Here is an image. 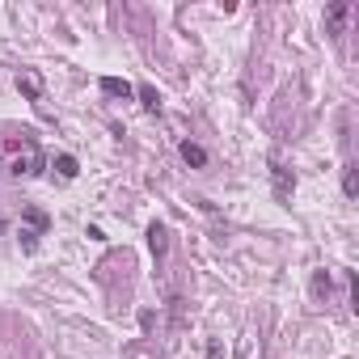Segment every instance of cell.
I'll return each mask as SVG.
<instances>
[{
  "label": "cell",
  "mask_w": 359,
  "mask_h": 359,
  "mask_svg": "<svg viewBox=\"0 0 359 359\" xmlns=\"http://www.w3.org/2000/svg\"><path fill=\"white\" fill-rule=\"evenodd\" d=\"M46 170V157H42V148L34 139H21V148H17V157L9 161V174L21 182V178H38Z\"/></svg>",
  "instance_id": "obj_1"
},
{
  "label": "cell",
  "mask_w": 359,
  "mask_h": 359,
  "mask_svg": "<svg viewBox=\"0 0 359 359\" xmlns=\"http://www.w3.org/2000/svg\"><path fill=\"white\" fill-rule=\"evenodd\" d=\"M148 245H152V258H157V267H161L165 254H170V228H165L161 220L148 224Z\"/></svg>",
  "instance_id": "obj_2"
},
{
  "label": "cell",
  "mask_w": 359,
  "mask_h": 359,
  "mask_svg": "<svg viewBox=\"0 0 359 359\" xmlns=\"http://www.w3.org/2000/svg\"><path fill=\"white\" fill-rule=\"evenodd\" d=\"M347 17H351V5H343V0H334V5L325 9V34L338 38L347 30Z\"/></svg>",
  "instance_id": "obj_3"
},
{
  "label": "cell",
  "mask_w": 359,
  "mask_h": 359,
  "mask_svg": "<svg viewBox=\"0 0 359 359\" xmlns=\"http://www.w3.org/2000/svg\"><path fill=\"white\" fill-rule=\"evenodd\" d=\"M271 174H275V195H279V199H287V195H292V186H296V178L287 174L279 161H271Z\"/></svg>",
  "instance_id": "obj_4"
},
{
  "label": "cell",
  "mask_w": 359,
  "mask_h": 359,
  "mask_svg": "<svg viewBox=\"0 0 359 359\" xmlns=\"http://www.w3.org/2000/svg\"><path fill=\"white\" fill-rule=\"evenodd\" d=\"M17 89L26 93L30 102H38V93H42V77H38V72H21V77H17Z\"/></svg>",
  "instance_id": "obj_5"
},
{
  "label": "cell",
  "mask_w": 359,
  "mask_h": 359,
  "mask_svg": "<svg viewBox=\"0 0 359 359\" xmlns=\"http://www.w3.org/2000/svg\"><path fill=\"white\" fill-rule=\"evenodd\" d=\"M21 228H30V232H46V211H38V207H26L21 211Z\"/></svg>",
  "instance_id": "obj_6"
},
{
  "label": "cell",
  "mask_w": 359,
  "mask_h": 359,
  "mask_svg": "<svg viewBox=\"0 0 359 359\" xmlns=\"http://www.w3.org/2000/svg\"><path fill=\"white\" fill-rule=\"evenodd\" d=\"M308 292H313V300H330V292H334L330 275H325V271H313V283H308Z\"/></svg>",
  "instance_id": "obj_7"
},
{
  "label": "cell",
  "mask_w": 359,
  "mask_h": 359,
  "mask_svg": "<svg viewBox=\"0 0 359 359\" xmlns=\"http://www.w3.org/2000/svg\"><path fill=\"white\" fill-rule=\"evenodd\" d=\"M102 93H110V98H131V85L127 81H118V77H102Z\"/></svg>",
  "instance_id": "obj_8"
},
{
  "label": "cell",
  "mask_w": 359,
  "mask_h": 359,
  "mask_svg": "<svg viewBox=\"0 0 359 359\" xmlns=\"http://www.w3.org/2000/svg\"><path fill=\"white\" fill-rule=\"evenodd\" d=\"M182 161H186V165H195V170H203V165H207V152L199 148V144H190V139H186V144H182Z\"/></svg>",
  "instance_id": "obj_9"
},
{
  "label": "cell",
  "mask_w": 359,
  "mask_h": 359,
  "mask_svg": "<svg viewBox=\"0 0 359 359\" xmlns=\"http://www.w3.org/2000/svg\"><path fill=\"white\" fill-rule=\"evenodd\" d=\"M55 174H59L64 182H72V178L81 174V170H77V157H68V152H59V157H55Z\"/></svg>",
  "instance_id": "obj_10"
},
{
  "label": "cell",
  "mask_w": 359,
  "mask_h": 359,
  "mask_svg": "<svg viewBox=\"0 0 359 359\" xmlns=\"http://www.w3.org/2000/svg\"><path fill=\"white\" fill-rule=\"evenodd\" d=\"M135 93H139V102H144V110H148V114H161V98H157V89L144 85V89H135Z\"/></svg>",
  "instance_id": "obj_11"
},
{
  "label": "cell",
  "mask_w": 359,
  "mask_h": 359,
  "mask_svg": "<svg viewBox=\"0 0 359 359\" xmlns=\"http://www.w3.org/2000/svg\"><path fill=\"white\" fill-rule=\"evenodd\" d=\"M343 190H347V199L359 195V174H355V165H347V170H343Z\"/></svg>",
  "instance_id": "obj_12"
},
{
  "label": "cell",
  "mask_w": 359,
  "mask_h": 359,
  "mask_svg": "<svg viewBox=\"0 0 359 359\" xmlns=\"http://www.w3.org/2000/svg\"><path fill=\"white\" fill-rule=\"evenodd\" d=\"M17 241H21V250H34V245H38V232H30V228H21V232H17Z\"/></svg>",
  "instance_id": "obj_13"
},
{
  "label": "cell",
  "mask_w": 359,
  "mask_h": 359,
  "mask_svg": "<svg viewBox=\"0 0 359 359\" xmlns=\"http://www.w3.org/2000/svg\"><path fill=\"white\" fill-rule=\"evenodd\" d=\"M207 359H224V347H220V343H215V338L207 343Z\"/></svg>",
  "instance_id": "obj_14"
},
{
  "label": "cell",
  "mask_w": 359,
  "mask_h": 359,
  "mask_svg": "<svg viewBox=\"0 0 359 359\" xmlns=\"http://www.w3.org/2000/svg\"><path fill=\"white\" fill-rule=\"evenodd\" d=\"M0 161H5V139H0Z\"/></svg>",
  "instance_id": "obj_15"
}]
</instances>
